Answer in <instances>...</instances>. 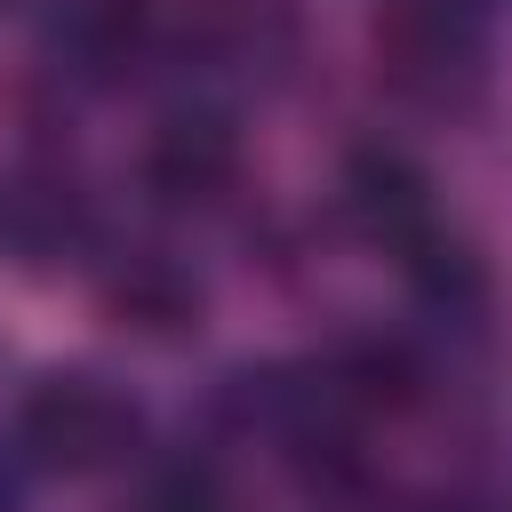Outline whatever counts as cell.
Here are the masks:
<instances>
[{
    "mask_svg": "<svg viewBox=\"0 0 512 512\" xmlns=\"http://www.w3.org/2000/svg\"><path fill=\"white\" fill-rule=\"evenodd\" d=\"M0 240L24 256V264H56L88 240V192L72 168L56 160H24L8 184H0Z\"/></svg>",
    "mask_w": 512,
    "mask_h": 512,
    "instance_id": "5b68a950",
    "label": "cell"
},
{
    "mask_svg": "<svg viewBox=\"0 0 512 512\" xmlns=\"http://www.w3.org/2000/svg\"><path fill=\"white\" fill-rule=\"evenodd\" d=\"M480 56L488 40H480L472 0H384L376 16V64L416 104H456L480 80Z\"/></svg>",
    "mask_w": 512,
    "mask_h": 512,
    "instance_id": "7a4b0ae2",
    "label": "cell"
},
{
    "mask_svg": "<svg viewBox=\"0 0 512 512\" xmlns=\"http://www.w3.org/2000/svg\"><path fill=\"white\" fill-rule=\"evenodd\" d=\"M16 448L48 472H112L144 448V408L88 368H56L16 400Z\"/></svg>",
    "mask_w": 512,
    "mask_h": 512,
    "instance_id": "6da1fadb",
    "label": "cell"
},
{
    "mask_svg": "<svg viewBox=\"0 0 512 512\" xmlns=\"http://www.w3.org/2000/svg\"><path fill=\"white\" fill-rule=\"evenodd\" d=\"M344 216H352L392 264H408L416 248H432V240L448 232V216H440V200H432V176H424L400 144H360V152L344 160Z\"/></svg>",
    "mask_w": 512,
    "mask_h": 512,
    "instance_id": "3957f363",
    "label": "cell"
},
{
    "mask_svg": "<svg viewBox=\"0 0 512 512\" xmlns=\"http://www.w3.org/2000/svg\"><path fill=\"white\" fill-rule=\"evenodd\" d=\"M0 512H16V488H8V480H0Z\"/></svg>",
    "mask_w": 512,
    "mask_h": 512,
    "instance_id": "9c48e42d",
    "label": "cell"
},
{
    "mask_svg": "<svg viewBox=\"0 0 512 512\" xmlns=\"http://www.w3.org/2000/svg\"><path fill=\"white\" fill-rule=\"evenodd\" d=\"M104 312H112L128 336L168 344V336H184V328L200 320V280H192L176 256L136 248V256H120V264L104 272Z\"/></svg>",
    "mask_w": 512,
    "mask_h": 512,
    "instance_id": "8992f818",
    "label": "cell"
},
{
    "mask_svg": "<svg viewBox=\"0 0 512 512\" xmlns=\"http://www.w3.org/2000/svg\"><path fill=\"white\" fill-rule=\"evenodd\" d=\"M128 512H232V496H224V480H216L208 464L176 456V464H152V472L136 480Z\"/></svg>",
    "mask_w": 512,
    "mask_h": 512,
    "instance_id": "ba28073f",
    "label": "cell"
},
{
    "mask_svg": "<svg viewBox=\"0 0 512 512\" xmlns=\"http://www.w3.org/2000/svg\"><path fill=\"white\" fill-rule=\"evenodd\" d=\"M56 48L72 72L88 80H120L144 48H152V8L144 0H72L56 16Z\"/></svg>",
    "mask_w": 512,
    "mask_h": 512,
    "instance_id": "52a82bcc",
    "label": "cell"
},
{
    "mask_svg": "<svg viewBox=\"0 0 512 512\" xmlns=\"http://www.w3.org/2000/svg\"><path fill=\"white\" fill-rule=\"evenodd\" d=\"M136 176H144V200L152 208H216L240 184V136L216 112H168L144 136Z\"/></svg>",
    "mask_w": 512,
    "mask_h": 512,
    "instance_id": "277c9868",
    "label": "cell"
}]
</instances>
